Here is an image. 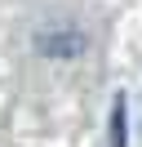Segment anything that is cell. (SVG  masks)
Masks as SVG:
<instances>
[{
    "label": "cell",
    "instance_id": "cell-1",
    "mask_svg": "<svg viewBox=\"0 0 142 147\" xmlns=\"http://www.w3.org/2000/svg\"><path fill=\"white\" fill-rule=\"evenodd\" d=\"M111 147H124V98L115 102V116H111Z\"/></svg>",
    "mask_w": 142,
    "mask_h": 147
}]
</instances>
